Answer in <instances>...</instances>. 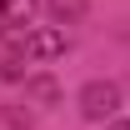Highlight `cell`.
<instances>
[{"instance_id": "6da1fadb", "label": "cell", "mask_w": 130, "mask_h": 130, "mask_svg": "<svg viewBox=\"0 0 130 130\" xmlns=\"http://www.w3.org/2000/svg\"><path fill=\"white\" fill-rule=\"evenodd\" d=\"M115 105H120V85H100L95 80V85L80 90V115H85V120H105Z\"/></svg>"}, {"instance_id": "7a4b0ae2", "label": "cell", "mask_w": 130, "mask_h": 130, "mask_svg": "<svg viewBox=\"0 0 130 130\" xmlns=\"http://www.w3.org/2000/svg\"><path fill=\"white\" fill-rule=\"evenodd\" d=\"M20 50H25V60H50V55H65V35L60 30H25Z\"/></svg>"}, {"instance_id": "3957f363", "label": "cell", "mask_w": 130, "mask_h": 130, "mask_svg": "<svg viewBox=\"0 0 130 130\" xmlns=\"http://www.w3.org/2000/svg\"><path fill=\"white\" fill-rule=\"evenodd\" d=\"M35 5H40V0H0V35H20V30H30Z\"/></svg>"}, {"instance_id": "277c9868", "label": "cell", "mask_w": 130, "mask_h": 130, "mask_svg": "<svg viewBox=\"0 0 130 130\" xmlns=\"http://www.w3.org/2000/svg\"><path fill=\"white\" fill-rule=\"evenodd\" d=\"M50 10H55V20L65 25V20H75V15L85 10V0H50Z\"/></svg>"}, {"instance_id": "5b68a950", "label": "cell", "mask_w": 130, "mask_h": 130, "mask_svg": "<svg viewBox=\"0 0 130 130\" xmlns=\"http://www.w3.org/2000/svg\"><path fill=\"white\" fill-rule=\"evenodd\" d=\"M110 130H130V120H115V125H110Z\"/></svg>"}]
</instances>
